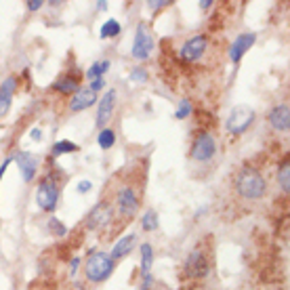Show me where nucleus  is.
Wrapping results in <instances>:
<instances>
[{"label":"nucleus","instance_id":"obj_1","mask_svg":"<svg viewBox=\"0 0 290 290\" xmlns=\"http://www.w3.org/2000/svg\"><path fill=\"white\" fill-rule=\"evenodd\" d=\"M236 189H238L240 196L248 198V200H259V198L265 194L267 183H265V179L259 175L256 171L246 169V171H242V173L238 175V179H236Z\"/></svg>","mask_w":290,"mask_h":290},{"label":"nucleus","instance_id":"obj_2","mask_svg":"<svg viewBox=\"0 0 290 290\" xmlns=\"http://www.w3.org/2000/svg\"><path fill=\"white\" fill-rule=\"evenodd\" d=\"M112 271H114V261L108 252H93L88 256L86 267H84V273L90 282L108 280L112 276Z\"/></svg>","mask_w":290,"mask_h":290},{"label":"nucleus","instance_id":"obj_3","mask_svg":"<svg viewBox=\"0 0 290 290\" xmlns=\"http://www.w3.org/2000/svg\"><path fill=\"white\" fill-rule=\"evenodd\" d=\"M151 49H154V36H151V29L147 27V23H139L137 25L135 42H133V57L135 59H147Z\"/></svg>","mask_w":290,"mask_h":290},{"label":"nucleus","instance_id":"obj_4","mask_svg":"<svg viewBox=\"0 0 290 290\" xmlns=\"http://www.w3.org/2000/svg\"><path fill=\"white\" fill-rule=\"evenodd\" d=\"M217 151V141L210 133H200L191 145V158L198 162H208Z\"/></svg>","mask_w":290,"mask_h":290},{"label":"nucleus","instance_id":"obj_5","mask_svg":"<svg viewBox=\"0 0 290 290\" xmlns=\"http://www.w3.org/2000/svg\"><path fill=\"white\" fill-rule=\"evenodd\" d=\"M252 120H254V110L246 108V105H240L227 118V131L234 135H240L252 124Z\"/></svg>","mask_w":290,"mask_h":290},{"label":"nucleus","instance_id":"obj_6","mask_svg":"<svg viewBox=\"0 0 290 290\" xmlns=\"http://www.w3.org/2000/svg\"><path fill=\"white\" fill-rule=\"evenodd\" d=\"M59 200V189L53 179H42L36 189V202L42 210H55Z\"/></svg>","mask_w":290,"mask_h":290},{"label":"nucleus","instance_id":"obj_7","mask_svg":"<svg viewBox=\"0 0 290 290\" xmlns=\"http://www.w3.org/2000/svg\"><path fill=\"white\" fill-rule=\"evenodd\" d=\"M185 273L189 278H204L208 273V259L200 248L189 252L187 261H185Z\"/></svg>","mask_w":290,"mask_h":290},{"label":"nucleus","instance_id":"obj_8","mask_svg":"<svg viewBox=\"0 0 290 290\" xmlns=\"http://www.w3.org/2000/svg\"><path fill=\"white\" fill-rule=\"evenodd\" d=\"M206 44H208L206 36H200V34L191 36V38L181 47V59H183V61H198V59L204 55Z\"/></svg>","mask_w":290,"mask_h":290},{"label":"nucleus","instance_id":"obj_9","mask_svg":"<svg viewBox=\"0 0 290 290\" xmlns=\"http://www.w3.org/2000/svg\"><path fill=\"white\" fill-rule=\"evenodd\" d=\"M139 208V198L133 187H122L118 191V210L122 217H133Z\"/></svg>","mask_w":290,"mask_h":290},{"label":"nucleus","instance_id":"obj_10","mask_svg":"<svg viewBox=\"0 0 290 290\" xmlns=\"http://www.w3.org/2000/svg\"><path fill=\"white\" fill-rule=\"evenodd\" d=\"M114 108H116V90H108V93L103 95V99L99 101V108H97V126L108 124Z\"/></svg>","mask_w":290,"mask_h":290},{"label":"nucleus","instance_id":"obj_11","mask_svg":"<svg viewBox=\"0 0 290 290\" xmlns=\"http://www.w3.org/2000/svg\"><path fill=\"white\" fill-rule=\"evenodd\" d=\"M13 158H15V162H17L19 171H21V175H23V181H32L34 175H36V169H38L36 156L27 154V151H19V154L13 156Z\"/></svg>","mask_w":290,"mask_h":290},{"label":"nucleus","instance_id":"obj_12","mask_svg":"<svg viewBox=\"0 0 290 290\" xmlns=\"http://www.w3.org/2000/svg\"><path fill=\"white\" fill-rule=\"evenodd\" d=\"M97 101V93L90 88H78L72 97V103H70V110L72 112H82L86 108H90Z\"/></svg>","mask_w":290,"mask_h":290},{"label":"nucleus","instance_id":"obj_13","mask_svg":"<svg viewBox=\"0 0 290 290\" xmlns=\"http://www.w3.org/2000/svg\"><path fill=\"white\" fill-rule=\"evenodd\" d=\"M269 122H271V126L276 128V131L286 133L288 126H290V108H288L286 103L276 105V108L271 110V114H269Z\"/></svg>","mask_w":290,"mask_h":290},{"label":"nucleus","instance_id":"obj_14","mask_svg":"<svg viewBox=\"0 0 290 290\" xmlns=\"http://www.w3.org/2000/svg\"><path fill=\"white\" fill-rule=\"evenodd\" d=\"M110 219H112V206H110L108 202H101V204H97L93 210H90V215H88V227L97 230V227L108 225Z\"/></svg>","mask_w":290,"mask_h":290},{"label":"nucleus","instance_id":"obj_15","mask_svg":"<svg viewBox=\"0 0 290 290\" xmlns=\"http://www.w3.org/2000/svg\"><path fill=\"white\" fill-rule=\"evenodd\" d=\"M254 40H256L254 34H242V36H238V38L234 40L232 49H230V59L234 61V63H238V61L244 57V53H246V51L252 47Z\"/></svg>","mask_w":290,"mask_h":290},{"label":"nucleus","instance_id":"obj_16","mask_svg":"<svg viewBox=\"0 0 290 290\" xmlns=\"http://www.w3.org/2000/svg\"><path fill=\"white\" fill-rule=\"evenodd\" d=\"M15 88H17V80L15 78H7L0 84V118L7 116V112L11 108V99L15 95Z\"/></svg>","mask_w":290,"mask_h":290},{"label":"nucleus","instance_id":"obj_17","mask_svg":"<svg viewBox=\"0 0 290 290\" xmlns=\"http://www.w3.org/2000/svg\"><path fill=\"white\" fill-rule=\"evenodd\" d=\"M135 242H137V236L135 234H128V236H124L122 240H118L116 242V246H114V250H112V261L116 263L118 259H122V256H126L133 248H135Z\"/></svg>","mask_w":290,"mask_h":290},{"label":"nucleus","instance_id":"obj_18","mask_svg":"<svg viewBox=\"0 0 290 290\" xmlns=\"http://www.w3.org/2000/svg\"><path fill=\"white\" fill-rule=\"evenodd\" d=\"M151 263H154V250H151L149 244H141V273H143V286H141V290H147Z\"/></svg>","mask_w":290,"mask_h":290},{"label":"nucleus","instance_id":"obj_19","mask_svg":"<svg viewBox=\"0 0 290 290\" xmlns=\"http://www.w3.org/2000/svg\"><path fill=\"white\" fill-rule=\"evenodd\" d=\"M120 23L116 21V19H108L103 25H101V29H99V34H101V38H114V36H118L120 34Z\"/></svg>","mask_w":290,"mask_h":290},{"label":"nucleus","instance_id":"obj_20","mask_svg":"<svg viewBox=\"0 0 290 290\" xmlns=\"http://www.w3.org/2000/svg\"><path fill=\"white\" fill-rule=\"evenodd\" d=\"M108 70H110V61H101V63L97 61V63H93V66L88 68L86 78H88V80H99V78H101V74H103V72H108Z\"/></svg>","mask_w":290,"mask_h":290},{"label":"nucleus","instance_id":"obj_21","mask_svg":"<svg viewBox=\"0 0 290 290\" xmlns=\"http://www.w3.org/2000/svg\"><path fill=\"white\" fill-rule=\"evenodd\" d=\"M97 141H99V147H101V149H110V147L114 145V141H116V133H114L112 128H103V131L99 133V137H97Z\"/></svg>","mask_w":290,"mask_h":290},{"label":"nucleus","instance_id":"obj_22","mask_svg":"<svg viewBox=\"0 0 290 290\" xmlns=\"http://www.w3.org/2000/svg\"><path fill=\"white\" fill-rule=\"evenodd\" d=\"M141 225H143L145 232H156L158 230V212L156 210H147L145 215H143Z\"/></svg>","mask_w":290,"mask_h":290},{"label":"nucleus","instance_id":"obj_23","mask_svg":"<svg viewBox=\"0 0 290 290\" xmlns=\"http://www.w3.org/2000/svg\"><path fill=\"white\" fill-rule=\"evenodd\" d=\"M53 88H55V90H59V93L68 95V93H76V90H78V84H76V80H74V78H63V80H59Z\"/></svg>","mask_w":290,"mask_h":290},{"label":"nucleus","instance_id":"obj_24","mask_svg":"<svg viewBox=\"0 0 290 290\" xmlns=\"http://www.w3.org/2000/svg\"><path fill=\"white\" fill-rule=\"evenodd\" d=\"M70 151H78V145L72 143V141H68V139L57 141V143L53 145V154H55V156H59V154H70Z\"/></svg>","mask_w":290,"mask_h":290},{"label":"nucleus","instance_id":"obj_25","mask_svg":"<svg viewBox=\"0 0 290 290\" xmlns=\"http://www.w3.org/2000/svg\"><path fill=\"white\" fill-rule=\"evenodd\" d=\"M189 114H191V103H189L187 99H183V101L179 103L177 112H175V118H177V120H183V118H187Z\"/></svg>","mask_w":290,"mask_h":290},{"label":"nucleus","instance_id":"obj_26","mask_svg":"<svg viewBox=\"0 0 290 290\" xmlns=\"http://www.w3.org/2000/svg\"><path fill=\"white\" fill-rule=\"evenodd\" d=\"M49 230H51L57 238H61V236H66V234H68V227H66L63 223H61L59 219H51V221H49Z\"/></svg>","mask_w":290,"mask_h":290},{"label":"nucleus","instance_id":"obj_27","mask_svg":"<svg viewBox=\"0 0 290 290\" xmlns=\"http://www.w3.org/2000/svg\"><path fill=\"white\" fill-rule=\"evenodd\" d=\"M288 175H290V169H288V164H284L282 169H280V173H278L280 187H282L284 191H288V189H290V181H288Z\"/></svg>","mask_w":290,"mask_h":290},{"label":"nucleus","instance_id":"obj_28","mask_svg":"<svg viewBox=\"0 0 290 290\" xmlns=\"http://www.w3.org/2000/svg\"><path fill=\"white\" fill-rule=\"evenodd\" d=\"M147 78H149V76H147V72L143 68H135L131 72V80H135V82H145Z\"/></svg>","mask_w":290,"mask_h":290},{"label":"nucleus","instance_id":"obj_29","mask_svg":"<svg viewBox=\"0 0 290 290\" xmlns=\"http://www.w3.org/2000/svg\"><path fill=\"white\" fill-rule=\"evenodd\" d=\"M90 189H93V183H90V181H80V183H78V191H80V194H86V191H90Z\"/></svg>","mask_w":290,"mask_h":290},{"label":"nucleus","instance_id":"obj_30","mask_svg":"<svg viewBox=\"0 0 290 290\" xmlns=\"http://www.w3.org/2000/svg\"><path fill=\"white\" fill-rule=\"evenodd\" d=\"M40 7H42V0H34V3L29 0V3H27V9H29V11H38Z\"/></svg>","mask_w":290,"mask_h":290},{"label":"nucleus","instance_id":"obj_31","mask_svg":"<svg viewBox=\"0 0 290 290\" xmlns=\"http://www.w3.org/2000/svg\"><path fill=\"white\" fill-rule=\"evenodd\" d=\"M29 137H32L34 141H40V139H42V131H40V128H32V133H29Z\"/></svg>","mask_w":290,"mask_h":290},{"label":"nucleus","instance_id":"obj_32","mask_svg":"<svg viewBox=\"0 0 290 290\" xmlns=\"http://www.w3.org/2000/svg\"><path fill=\"white\" fill-rule=\"evenodd\" d=\"M99 88H103V78H99V80H93V84H90V90H95V93H97Z\"/></svg>","mask_w":290,"mask_h":290},{"label":"nucleus","instance_id":"obj_33","mask_svg":"<svg viewBox=\"0 0 290 290\" xmlns=\"http://www.w3.org/2000/svg\"><path fill=\"white\" fill-rule=\"evenodd\" d=\"M147 7H151V9H160V7H166V3H164V0H158V3H149Z\"/></svg>","mask_w":290,"mask_h":290},{"label":"nucleus","instance_id":"obj_34","mask_svg":"<svg viewBox=\"0 0 290 290\" xmlns=\"http://www.w3.org/2000/svg\"><path fill=\"white\" fill-rule=\"evenodd\" d=\"M9 162H11V158H7L5 160V164L0 166V179H3V175H5V171H7V166H9Z\"/></svg>","mask_w":290,"mask_h":290},{"label":"nucleus","instance_id":"obj_35","mask_svg":"<svg viewBox=\"0 0 290 290\" xmlns=\"http://www.w3.org/2000/svg\"><path fill=\"white\" fill-rule=\"evenodd\" d=\"M210 5H212V3H210V0H204V3H200V7H202V9H208Z\"/></svg>","mask_w":290,"mask_h":290},{"label":"nucleus","instance_id":"obj_36","mask_svg":"<svg viewBox=\"0 0 290 290\" xmlns=\"http://www.w3.org/2000/svg\"><path fill=\"white\" fill-rule=\"evenodd\" d=\"M76 267H78V259H74V261H72V273L76 271Z\"/></svg>","mask_w":290,"mask_h":290},{"label":"nucleus","instance_id":"obj_37","mask_svg":"<svg viewBox=\"0 0 290 290\" xmlns=\"http://www.w3.org/2000/svg\"><path fill=\"white\" fill-rule=\"evenodd\" d=\"M97 7H99L101 11H105V9H108V3H97Z\"/></svg>","mask_w":290,"mask_h":290}]
</instances>
